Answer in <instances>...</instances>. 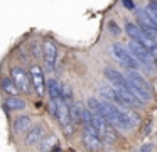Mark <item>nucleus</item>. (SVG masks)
I'll return each instance as SVG.
<instances>
[{"instance_id": "obj_1", "label": "nucleus", "mask_w": 157, "mask_h": 152, "mask_svg": "<svg viewBox=\"0 0 157 152\" xmlns=\"http://www.w3.org/2000/svg\"><path fill=\"white\" fill-rule=\"evenodd\" d=\"M127 81L130 83V88H132L133 95L137 98H140L142 101H149L152 98V93H150V84L147 83V80L144 76H140L135 71H127Z\"/></svg>"}, {"instance_id": "obj_2", "label": "nucleus", "mask_w": 157, "mask_h": 152, "mask_svg": "<svg viewBox=\"0 0 157 152\" xmlns=\"http://www.w3.org/2000/svg\"><path fill=\"white\" fill-rule=\"evenodd\" d=\"M110 49H112L113 57H115V59L118 61V63H122L123 66L127 68V69H130V71H137V69L140 68L139 61H137L135 57H133L132 54H130L128 51H127L125 47L122 46V44L115 42V44H112V46H110Z\"/></svg>"}, {"instance_id": "obj_3", "label": "nucleus", "mask_w": 157, "mask_h": 152, "mask_svg": "<svg viewBox=\"0 0 157 152\" xmlns=\"http://www.w3.org/2000/svg\"><path fill=\"white\" fill-rule=\"evenodd\" d=\"M125 30H127V34L130 36V41H132V42H135V44H139V46L145 47L149 53H150V49L155 46V42L150 41L149 37H147V34L144 32V30L140 29V25H137V24L127 22L125 24Z\"/></svg>"}, {"instance_id": "obj_4", "label": "nucleus", "mask_w": 157, "mask_h": 152, "mask_svg": "<svg viewBox=\"0 0 157 152\" xmlns=\"http://www.w3.org/2000/svg\"><path fill=\"white\" fill-rule=\"evenodd\" d=\"M10 78L15 83L19 91H24V93H29L31 91V76L29 73H25V69H22L21 66H14L10 71Z\"/></svg>"}, {"instance_id": "obj_5", "label": "nucleus", "mask_w": 157, "mask_h": 152, "mask_svg": "<svg viewBox=\"0 0 157 152\" xmlns=\"http://www.w3.org/2000/svg\"><path fill=\"white\" fill-rule=\"evenodd\" d=\"M117 96H118V107H135V108H142L144 103L140 98H137L133 95L132 90H123V88H115Z\"/></svg>"}, {"instance_id": "obj_6", "label": "nucleus", "mask_w": 157, "mask_h": 152, "mask_svg": "<svg viewBox=\"0 0 157 152\" xmlns=\"http://www.w3.org/2000/svg\"><path fill=\"white\" fill-rule=\"evenodd\" d=\"M29 76H31V84L36 90V93L39 96H44L46 93V81H44V73H42L41 66L37 64H32L31 69H29Z\"/></svg>"}, {"instance_id": "obj_7", "label": "nucleus", "mask_w": 157, "mask_h": 152, "mask_svg": "<svg viewBox=\"0 0 157 152\" xmlns=\"http://www.w3.org/2000/svg\"><path fill=\"white\" fill-rule=\"evenodd\" d=\"M127 51H128V53L139 61V64H144V66H150V64H154L152 54H150L145 47H142V46H139V44H135V42L130 41L128 46H127Z\"/></svg>"}, {"instance_id": "obj_8", "label": "nucleus", "mask_w": 157, "mask_h": 152, "mask_svg": "<svg viewBox=\"0 0 157 152\" xmlns=\"http://www.w3.org/2000/svg\"><path fill=\"white\" fill-rule=\"evenodd\" d=\"M103 74H105V78L110 81V83L113 84V88H123V90H132L130 88V83L127 81V78L123 76L122 73H118L117 69H113V68H105L103 69Z\"/></svg>"}, {"instance_id": "obj_9", "label": "nucleus", "mask_w": 157, "mask_h": 152, "mask_svg": "<svg viewBox=\"0 0 157 152\" xmlns=\"http://www.w3.org/2000/svg\"><path fill=\"white\" fill-rule=\"evenodd\" d=\"M56 54H58L56 46L51 42V41H46L44 46H42V57H44V63H46V66H48V69H52V68H54Z\"/></svg>"}, {"instance_id": "obj_10", "label": "nucleus", "mask_w": 157, "mask_h": 152, "mask_svg": "<svg viewBox=\"0 0 157 152\" xmlns=\"http://www.w3.org/2000/svg\"><path fill=\"white\" fill-rule=\"evenodd\" d=\"M56 118L58 122L64 127V125L71 123V115H69V107L63 100H58V111H56Z\"/></svg>"}, {"instance_id": "obj_11", "label": "nucleus", "mask_w": 157, "mask_h": 152, "mask_svg": "<svg viewBox=\"0 0 157 152\" xmlns=\"http://www.w3.org/2000/svg\"><path fill=\"white\" fill-rule=\"evenodd\" d=\"M46 90H48L51 100H61V96H63V86L59 84L58 80L49 78L48 83H46Z\"/></svg>"}, {"instance_id": "obj_12", "label": "nucleus", "mask_w": 157, "mask_h": 152, "mask_svg": "<svg viewBox=\"0 0 157 152\" xmlns=\"http://www.w3.org/2000/svg\"><path fill=\"white\" fill-rule=\"evenodd\" d=\"M117 107H118V105H117ZM118 110H120V113H122V117H123V120H125V123L128 125L130 128L137 127V125L140 123V117L135 113V111H132V110H130V108L118 107Z\"/></svg>"}, {"instance_id": "obj_13", "label": "nucleus", "mask_w": 157, "mask_h": 152, "mask_svg": "<svg viewBox=\"0 0 157 152\" xmlns=\"http://www.w3.org/2000/svg\"><path fill=\"white\" fill-rule=\"evenodd\" d=\"M42 135H44V127L37 125V127H34L32 130H29L27 138H25V144H27V145H36V144H39V142L42 140Z\"/></svg>"}, {"instance_id": "obj_14", "label": "nucleus", "mask_w": 157, "mask_h": 152, "mask_svg": "<svg viewBox=\"0 0 157 152\" xmlns=\"http://www.w3.org/2000/svg\"><path fill=\"white\" fill-rule=\"evenodd\" d=\"M31 117H27V115H22V117H17L14 122V130L17 132V134H22V132H27L31 130Z\"/></svg>"}, {"instance_id": "obj_15", "label": "nucleus", "mask_w": 157, "mask_h": 152, "mask_svg": "<svg viewBox=\"0 0 157 152\" xmlns=\"http://www.w3.org/2000/svg\"><path fill=\"white\" fill-rule=\"evenodd\" d=\"M83 144H85L86 149H90V150H98L100 147H101V140H100V137H95V135H90V134H83Z\"/></svg>"}, {"instance_id": "obj_16", "label": "nucleus", "mask_w": 157, "mask_h": 152, "mask_svg": "<svg viewBox=\"0 0 157 152\" xmlns=\"http://www.w3.org/2000/svg\"><path fill=\"white\" fill-rule=\"evenodd\" d=\"M0 86H2V90H4L9 96H17L19 90H17V86H15V83L12 81V78H2Z\"/></svg>"}, {"instance_id": "obj_17", "label": "nucleus", "mask_w": 157, "mask_h": 152, "mask_svg": "<svg viewBox=\"0 0 157 152\" xmlns=\"http://www.w3.org/2000/svg\"><path fill=\"white\" fill-rule=\"evenodd\" d=\"M41 150L42 152H51L54 147H58V137H56L54 134H51L49 137H46L44 140H41Z\"/></svg>"}, {"instance_id": "obj_18", "label": "nucleus", "mask_w": 157, "mask_h": 152, "mask_svg": "<svg viewBox=\"0 0 157 152\" xmlns=\"http://www.w3.org/2000/svg\"><path fill=\"white\" fill-rule=\"evenodd\" d=\"M5 105H7L9 110H22V108H25V101L17 96H7Z\"/></svg>"}, {"instance_id": "obj_19", "label": "nucleus", "mask_w": 157, "mask_h": 152, "mask_svg": "<svg viewBox=\"0 0 157 152\" xmlns=\"http://www.w3.org/2000/svg\"><path fill=\"white\" fill-rule=\"evenodd\" d=\"M100 93H101L103 98H106L108 101H113V105H118V96H117V91L115 88H110V86H100Z\"/></svg>"}, {"instance_id": "obj_20", "label": "nucleus", "mask_w": 157, "mask_h": 152, "mask_svg": "<svg viewBox=\"0 0 157 152\" xmlns=\"http://www.w3.org/2000/svg\"><path fill=\"white\" fill-rule=\"evenodd\" d=\"M61 100L64 101L68 107L75 105V96H73V90H71V86H69V84H64V86H63V96H61Z\"/></svg>"}, {"instance_id": "obj_21", "label": "nucleus", "mask_w": 157, "mask_h": 152, "mask_svg": "<svg viewBox=\"0 0 157 152\" xmlns=\"http://www.w3.org/2000/svg\"><path fill=\"white\" fill-rule=\"evenodd\" d=\"M81 113H83V108L79 107L78 103H75V105H71V107H69L71 122H75V123H79V122H81Z\"/></svg>"}, {"instance_id": "obj_22", "label": "nucleus", "mask_w": 157, "mask_h": 152, "mask_svg": "<svg viewBox=\"0 0 157 152\" xmlns=\"http://www.w3.org/2000/svg\"><path fill=\"white\" fill-rule=\"evenodd\" d=\"M86 103H88V110L93 115H100L101 117V101H98L96 98H88Z\"/></svg>"}, {"instance_id": "obj_23", "label": "nucleus", "mask_w": 157, "mask_h": 152, "mask_svg": "<svg viewBox=\"0 0 157 152\" xmlns=\"http://www.w3.org/2000/svg\"><path fill=\"white\" fill-rule=\"evenodd\" d=\"M108 29H110V32H112L113 36H118V34L122 32V29H120V27L117 25V24L113 22V20H112V22H108Z\"/></svg>"}, {"instance_id": "obj_24", "label": "nucleus", "mask_w": 157, "mask_h": 152, "mask_svg": "<svg viewBox=\"0 0 157 152\" xmlns=\"http://www.w3.org/2000/svg\"><path fill=\"white\" fill-rule=\"evenodd\" d=\"M123 7H127V9L128 10H135V3L132 2V0H123Z\"/></svg>"}, {"instance_id": "obj_25", "label": "nucleus", "mask_w": 157, "mask_h": 152, "mask_svg": "<svg viewBox=\"0 0 157 152\" xmlns=\"http://www.w3.org/2000/svg\"><path fill=\"white\" fill-rule=\"evenodd\" d=\"M64 134L68 135V137H71V135H73V125L71 123L64 125Z\"/></svg>"}, {"instance_id": "obj_26", "label": "nucleus", "mask_w": 157, "mask_h": 152, "mask_svg": "<svg viewBox=\"0 0 157 152\" xmlns=\"http://www.w3.org/2000/svg\"><path fill=\"white\" fill-rule=\"evenodd\" d=\"M32 47H34V49H32V53H34L36 56H41V54H42V49H41V47H39V44H37V42H36V44H34V46H32Z\"/></svg>"}, {"instance_id": "obj_27", "label": "nucleus", "mask_w": 157, "mask_h": 152, "mask_svg": "<svg viewBox=\"0 0 157 152\" xmlns=\"http://www.w3.org/2000/svg\"><path fill=\"white\" fill-rule=\"evenodd\" d=\"M150 150H152V144H144L139 152H150Z\"/></svg>"}, {"instance_id": "obj_28", "label": "nucleus", "mask_w": 157, "mask_h": 152, "mask_svg": "<svg viewBox=\"0 0 157 152\" xmlns=\"http://www.w3.org/2000/svg\"><path fill=\"white\" fill-rule=\"evenodd\" d=\"M150 54H152V57H157V42H155V46L150 49Z\"/></svg>"}]
</instances>
